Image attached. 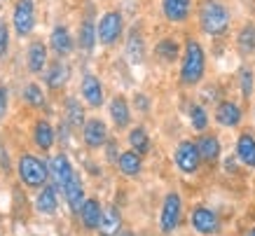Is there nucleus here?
<instances>
[{
    "label": "nucleus",
    "mask_w": 255,
    "mask_h": 236,
    "mask_svg": "<svg viewBox=\"0 0 255 236\" xmlns=\"http://www.w3.org/2000/svg\"><path fill=\"white\" fill-rule=\"evenodd\" d=\"M190 119H192V126L197 131H204L206 126H209V117H206V113H204V108L201 106L190 108Z\"/></svg>",
    "instance_id": "2f4dec72"
},
{
    "label": "nucleus",
    "mask_w": 255,
    "mask_h": 236,
    "mask_svg": "<svg viewBox=\"0 0 255 236\" xmlns=\"http://www.w3.org/2000/svg\"><path fill=\"white\" fill-rule=\"evenodd\" d=\"M237 157L246 166H255V138L251 133H241L237 140Z\"/></svg>",
    "instance_id": "6ab92c4d"
},
{
    "label": "nucleus",
    "mask_w": 255,
    "mask_h": 236,
    "mask_svg": "<svg viewBox=\"0 0 255 236\" xmlns=\"http://www.w3.org/2000/svg\"><path fill=\"white\" fill-rule=\"evenodd\" d=\"M47 63V49L42 42H33L28 47V70L31 73H40Z\"/></svg>",
    "instance_id": "412c9836"
},
{
    "label": "nucleus",
    "mask_w": 255,
    "mask_h": 236,
    "mask_svg": "<svg viewBox=\"0 0 255 236\" xmlns=\"http://www.w3.org/2000/svg\"><path fill=\"white\" fill-rule=\"evenodd\" d=\"M239 45L244 52H253L255 49V26H246L239 33Z\"/></svg>",
    "instance_id": "473e14b6"
},
{
    "label": "nucleus",
    "mask_w": 255,
    "mask_h": 236,
    "mask_svg": "<svg viewBox=\"0 0 255 236\" xmlns=\"http://www.w3.org/2000/svg\"><path fill=\"white\" fill-rule=\"evenodd\" d=\"M117 236H133V234H131V232H120Z\"/></svg>",
    "instance_id": "4c0bfd02"
},
{
    "label": "nucleus",
    "mask_w": 255,
    "mask_h": 236,
    "mask_svg": "<svg viewBox=\"0 0 255 236\" xmlns=\"http://www.w3.org/2000/svg\"><path fill=\"white\" fill-rule=\"evenodd\" d=\"M204 49L197 40H190L185 47V59H183V68H180V82L183 84H197L204 77Z\"/></svg>",
    "instance_id": "f03ea898"
},
{
    "label": "nucleus",
    "mask_w": 255,
    "mask_h": 236,
    "mask_svg": "<svg viewBox=\"0 0 255 236\" xmlns=\"http://www.w3.org/2000/svg\"><path fill=\"white\" fill-rule=\"evenodd\" d=\"M180 213H183L180 197H178L176 192H169L166 199H164V206H162V218H159L162 234H171V232L180 225Z\"/></svg>",
    "instance_id": "20e7f679"
},
{
    "label": "nucleus",
    "mask_w": 255,
    "mask_h": 236,
    "mask_svg": "<svg viewBox=\"0 0 255 236\" xmlns=\"http://www.w3.org/2000/svg\"><path fill=\"white\" fill-rule=\"evenodd\" d=\"M12 21H14V31L19 33L21 38L31 35L33 26H35V9H33V0H19V2H16Z\"/></svg>",
    "instance_id": "39448f33"
},
{
    "label": "nucleus",
    "mask_w": 255,
    "mask_h": 236,
    "mask_svg": "<svg viewBox=\"0 0 255 236\" xmlns=\"http://www.w3.org/2000/svg\"><path fill=\"white\" fill-rule=\"evenodd\" d=\"M68 77H70L68 66L61 61H56L54 66L49 68V73H47V84H49L52 89H59V87H63V84L68 82Z\"/></svg>",
    "instance_id": "393cba45"
},
{
    "label": "nucleus",
    "mask_w": 255,
    "mask_h": 236,
    "mask_svg": "<svg viewBox=\"0 0 255 236\" xmlns=\"http://www.w3.org/2000/svg\"><path fill=\"white\" fill-rule=\"evenodd\" d=\"M241 92H244V96H251V92H253V75H251V70H241Z\"/></svg>",
    "instance_id": "72a5a7b5"
},
{
    "label": "nucleus",
    "mask_w": 255,
    "mask_h": 236,
    "mask_svg": "<svg viewBox=\"0 0 255 236\" xmlns=\"http://www.w3.org/2000/svg\"><path fill=\"white\" fill-rule=\"evenodd\" d=\"M216 119L223 126H237V124L241 122V110L239 106H234L232 101H225V103H220L216 110Z\"/></svg>",
    "instance_id": "dca6fc26"
},
{
    "label": "nucleus",
    "mask_w": 255,
    "mask_h": 236,
    "mask_svg": "<svg viewBox=\"0 0 255 236\" xmlns=\"http://www.w3.org/2000/svg\"><path fill=\"white\" fill-rule=\"evenodd\" d=\"M82 96H85V101L94 108H99L101 103H103V87H101L99 77L85 75V80H82Z\"/></svg>",
    "instance_id": "4468645a"
},
{
    "label": "nucleus",
    "mask_w": 255,
    "mask_h": 236,
    "mask_svg": "<svg viewBox=\"0 0 255 236\" xmlns=\"http://www.w3.org/2000/svg\"><path fill=\"white\" fill-rule=\"evenodd\" d=\"M5 113H7V89L0 87V119L5 117Z\"/></svg>",
    "instance_id": "c9c22d12"
},
{
    "label": "nucleus",
    "mask_w": 255,
    "mask_h": 236,
    "mask_svg": "<svg viewBox=\"0 0 255 236\" xmlns=\"http://www.w3.org/2000/svg\"><path fill=\"white\" fill-rule=\"evenodd\" d=\"M110 115H113V122L122 129V126H127L129 124V106H127V101L122 99V96H115L113 99V103H110Z\"/></svg>",
    "instance_id": "b1692460"
},
{
    "label": "nucleus",
    "mask_w": 255,
    "mask_h": 236,
    "mask_svg": "<svg viewBox=\"0 0 255 236\" xmlns=\"http://www.w3.org/2000/svg\"><path fill=\"white\" fill-rule=\"evenodd\" d=\"M7 40H9L7 26H5V21H0V56L7 52Z\"/></svg>",
    "instance_id": "f704fd0d"
},
{
    "label": "nucleus",
    "mask_w": 255,
    "mask_h": 236,
    "mask_svg": "<svg viewBox=\"0 0 255 236\" xmlns=\"http://www.w3.org/2000/svg\"><path fill=\"white\" fill-rule=\"evenodd\" d=\"M47 166H49V178H54V187H59V190H63V187L68 185L70 178L75 175V171H73V166H70V161L66 154L52 157Z\"/></svg>",
    "instance_id": "6e6552de"
},
{
    "label": "nucleus",
    "mask_w": 255,
    "mask_h": 236,
    "mask_svg": "<svg viewBox=\"0 0 255 236\" xmlns=\"http://www.w3.org/2000/svg\"><path fill=\"white\" fill-rule=\"evenodd\" d=\"M127 54L133 63H140L143 61V38H140L138 31H133L129 35V47H127Z\"/></svg>",
    "instance_id": "bb28decb"
},
{
    "label": "nucleus",
    "mask_w": 255,
    "mask_h": 236,
    "mask_svg": "<svg viewBox=\"0 0 255 236\" xmlns=\"http://www.w3.org/2000/svg\"><path fill=\"white\" fill-rule=\"evenodd\" d=\"M63 194H66V201H68L70 211H73V213H80V208L85 204V190H82V183H80L78 173L73 175L68 180V185L63 187Z\"/></svg>",
    "instance_id": "f8f14e48"
},
{
    "label": "nucleus",
    "mask_w": 255,
    "mask_h": 236,
    "mask_svg": "<svg viewBox=\"0 0 255 236\" xmlns=\"http://www.w3.org/2000/svg\"><path fill=\"white\" fill-rule=\"evenodd\" d=\"M129 143H131L133 152H138V154H145L150 150V138H147L145 129H133L129 133Z\"/></svg>",
    "instance_id": "a878e982"
},
{
    "label": "nucleus",
    "mask_w": 255,
    "mask_h": 236,
    "mask_svg": "<svg viewBox=\"0 0 255 236\" xmlns=\"http://www.w3.org/2000/svg\"><path fill=\"white\" fill-rule=\"evenodd\" d=\"M248 236H255V227H253V229H251V234H248Z\"/></svg>",
    "instance_id": "58836bf2"
},
{
    "label": "nucleus",
    "mask_w": 255,
    "mask_h": 236,
    "mask_svg": "<svg viewBox=\"0 0 255 236\" xmlns=\"http://www.w3.org/2000/svg\"><path fill=\"white\" fill-rule=\"evenodd\" d=\"M157 56L162 59V61H176L178 56V45L173 42V40H162L159 45H157Z\"/></svg>",
    "instance_id": "c756f323"
},
{
    "label": "nucleus",
    "mask_w": 255,
    "mask_h": 236,
    "mask_svg": "<svg viewBox=\"0 0 255 236\" xmlns=\"http://www.w3.org/2000/svg\"><path fill=\"white\" fill-rule=\"evenodd\" d=\"M52 49H54L59 56H66V54L73 52V40H70V33L66 31V26H56L54 31H52Z\"/></svg>",
    "instance_id": "a211bd4d"
},
{
    "label": "nucleus",
    "mask_w": 255,
    "mask_h": 236,
    "mask_svg": "<svg viewBox=\"0 0 255 236\" xmlns=\"http://www.w3.org/2000/svg\"><path fill=\"white\" fill-rule=\"evenodd\" d=\"M101 215H103V211H101V204L96 199H87L85 204H82V208H80V218H82V225H85L87 229L99 227Z\"/></svg>",
    "instance_id": "2eb2a0df"
},
{
    "label": "nucleus",
    "mask_w": 255,
    "mask_h": 236,
    "mask_svg": "<svg viewBox=\"0 0 255 236\" xmlns=\"http://www.w3.org/2000/svg\"><path fill=\"white\" fill-rule=\"evenodd\" d=\"M122 35V14L120 12H108L101 16L99 21V40L103 45H115Z\"/></svg>",
    "instance_id": "423d86ee"
},
{
    "label": "nucleus",
    "mask_w": 255,
    "mask_h": 236,
    "mask_svg": "<svg viewBox=\"0 0 255 236\" xmlns=\"http://www.w3.org/2000/svg\"><path fill=\"white\" fill-rule=\"evenodd\" d=\"M19 175L28 187H42L49 178V166L33 154H23L19 159Z\"/></svg>",
    "instance_id": "7ed1b4c3"
},
{
    "label": "nucleus",
    "mask_w": 255,
    "mask_h": 236,
    "mask_svg": "<svg viewBox=\"0 0 255 236\" xmlns=\"http://www.w3.org/2000/svg\"><path fill=\"white\" fill-rule=\"evenodd\" d=\"M199 21H201V28L209 35H223L227 31V26H230V12H227V7L223 2L206 0L204 7H201Z\"/></svg>",
    "instance_id": "f257e3e1"
},
{
    "label": "nucleus",
    "mask_w": 255,
    "mask_h": 236,
    "mask_svg": "<svg viewBox=\"0 0 255 236\" xmlns=\"http://www.w3.org/2000/svg\"><path fill=\"white\" fill-rule=\"evenodd\" d=\"M82 136H85V143L89 147H101L106 143V138H108V129H106V124L101 119H89V122H85Z\"/></svg>",
    "instance_id": "9b49d317"
},
{
    "label": "nucleus",
    "mask_w": 255,
    "mask_h": 236,
    "mask_svg": "<svg viewBox=\"0 0 255 236\" xmlns=\"http://www.w3.org/2000/svg\"><path fill=\"white\" fill-rule=\"evenodd\" d=\"M197 147H199V157L204 161H209V164H213V161H218V157H220V143H218L216 136H201L199 140H197Z\"/></svg>",
    "instance_id": "f3484780"
},
{
    "label": "nucleus",
    "mask_w": 255,
    "mask_h": 236,
    "mask_svg": "<svg viewBox=\"0 0 255 236\" xmlns=\"http://www.w3.org/2000/svg\"><path fill=\"white\" fill-rule=\"evenodd\" d=\"M80 45H82V49H87V52H92L94 45H96V28H94L92 21L82 23V28H80Z\"/></svg>",
    "instance_id": "c85d7f7f"
},
{
    "label": "nucleus",
    "mask_w": 255,
    "mask_h": 236,
    "mask_svg": "<svg viewBox=\"0 0 255 236\" xmlns=\"http://www.w3.org/2000/svg\"><path fill=\"white\" fill-rule=\"evenodd\" d=\"M23 99L28 101V106H33V108L45 106V94L40 92L38 84H28V87L23 89Z\"/></svg>",
    "instance_id": "7c9ffc66"
},
{
    "label": "nucleus",
    "mask_w": 255,
    "mask_h": 236,
    "mask_svg": "<svg viewBox=\"0 0 255 236\" xmlns=\"http://www.w3.org/2000/svg\"><path fill=\"white\" fill-rule=\"evenodd\" d=\"M120 227H122V215L117 211L115 206H108L103 215H101V222H99V234L101 236H115L120 234Z\"/></svg>",
    "instance_id": "9d476101"
},
{
    "label": "nucleus",
    "mask_w": 255,
    "mask_h": 236,
    "mask_svg": "<svg viewBox=\"0 0 255 236\" xmlns=\"http://www.w3.org/2000/svg\"><path fill=\"white\" fill-rule=\"evenodd\" d=\"M190 5H192V0H162L164 16L169 21H185L190 14Z\"/></svg>",
    "instance_id": "ddd939ff"
},
{
    "label": "nucleus",
    "mask_w": 255,
    "mask_h": 236,
    "mask_svg": "<svg viewBox=\"0 0 255 236\" xmlns=\"http://www.w3.org/2000/svg\"><path fill=\"white\" fill-rule=\"evenodd\" d=\"M108 154H110L108 159H110V161H115V157H117V147H115V145H108Z\"/></svg>",
    "instance_id": "e433bc0d"
},
{
    "label": "nucleus",
    "mask_w": 255,
    "mask_h": 236,
    "mask_svg": "<svg viewBox=\"0 0 255 236\" xmlns=\"http://www.w3.org/2000/svg\"><path fill=\"white\" fill-rule=\"evenodd\" d=\"M173 159H176L178 168L183 171V173H194L197 168H199V147L190 140H183V143L176 147V154H173Z\"/></svg>",
    "instance_id": "0eeeda50"
},
{
    "label": "nucleus",
    "mask_w": 255,
    "mask_h": 236,
    "mask_svg": "<svg viewBox=\"0 0 255 236\" xmlns=\"http://www.w3.org/2000/svg\"><path fill=\"white\" fill-rule=\"evenodd\" d=\"M66 117H68V122L73 126H82L85 124V110L75 99H68V103H66Z\"/></svg>",
    "instance_id": "cd10ccee"
},
{
    "label": "nucleus",
    "mask_w": 255,
    "mask_h": 236,
    "mask_svg": "<svg viewBox=\"0 0 255 236\" xmlns=\"http://www.w3.org/2000/svg\"><path fill=\"white\" fill-rule=\"evenodd\" d=\"M33 140L38 145L40 150H49L54 145V131L47 122H38L35 129H33Z\"/></svg>",
    "instance_id": "4be33fe9"
},
{
    "label": "nucleus",
    "mask_w": 255,
    "mask_h": 236,
    "mask_svg": "<svg viewBox=\"0 0 255 236\" xmlns=\"http://www.w3.org/2000/svg\"><path fill=\"white\" fill-rule=\"evenodd\" d=\"M120 168H122L124 175H129V178H133V175L140 173V166H143V161H140V154L138 152H124L120 154Z\"/></svg>",
    "instance_id": "5701e85b"
},
{
    "label": "nucleus",
    "mask_w": 255,
    "mask_h": 236,
    "mask_svg": "<svg viewBox=\"0 0 255 236\" xmlns=\"http://www.w3.org/2000/svg\"><path fill=\"white\" fill-rule=\"evenodd\" d=\"M192 227L199 234H216L218 229H220V220H218V215L211 208L199 206V208L192 211Z\"/></svg>",
    "instance_id": "1a4fd4ad"
},
{
    "label": "nucleus",
    "mask_w": 255,
    "mask_h": 236,
    "mask_svg": "<svg viewBox=\"0 0 255 236\" xmlns=\"http://www.w3.org/2000/svg\"><path fill=\"white\" fill-rule=\"evenodd\" d=\"M35 208L45 215L56 213V187H42L35 197Z\"/></svg>",
    "instance_id": "aec40b11"
}]
</instances>
